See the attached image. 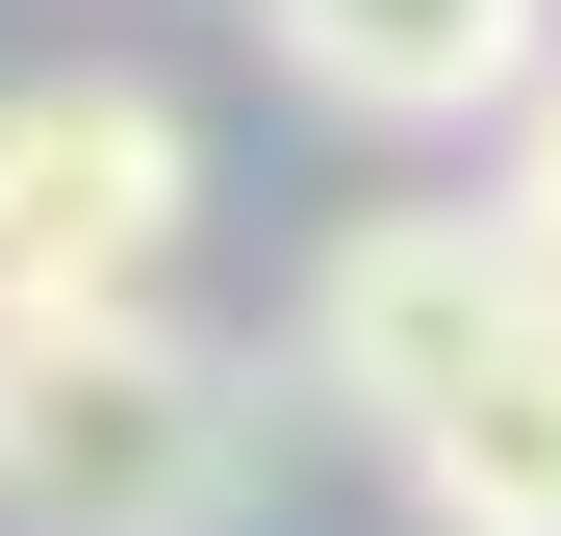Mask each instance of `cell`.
<instances>
[{
  "mask_svg": "<svg viewBox=\"0 0 561 536\" xmlns=\"http://www.w3.org/2000/svg\"><path fill=\"white\" fill-rule=\"evenodd\" d=\"M280 486V384L179 307H77L0 332V536H255Z\"/></svg>",
  "mask_w": 561,
  "mask_h": 536,
  "instance_id": "cell-1",
  "label": "cell"
},
{
  "mask_svg": "<svg viewBox=\"0 0 561 536\" xmlns=\"http://www.w3.org/2000/svg\"><path fill=\"white\" fill-rule=\"evenodd\" d=\"M179 255H205V128H179L153 77H103V52L0 77V332L179 307Z\"/></svg>",
  "mask_w": 561,
  "mask_h": 536,
  "instance_id": "cell-2",
  "label": "cell"
},
{
  "mask_svg": "<svg viewBox=\"0 0 561 536\" xmlns=\"http://www.w3.org/2000/svg\"><path fill=\"white\" fill-rule=\"evenodd\" d=\"M511 332H536V282H511V230H485V205H357L307 282H280V357H255V384H280V409H332V434H409V409L485 384Z\"/></svg>",
  "mask_w": 561,
  "mask_h": 536,
  "instance_id": "cell-3",
  "label": "cell"
},
{
  "mask_svg": "<svg viewBox=\"0 0 561 536\" xmlns=\"http://www.w3.org/2000/svg\"><path fill=\"white\" fill-rule=\"evenodd\" d=\"M255 52L332 128H511V77L561 52V0H255Z\"/></svg>",
  "mask_w": 561,
  "mask_h": 536,
  "instance_id": "cell-4",
  "label": "cell"
},
{
  "mask_svg": "<svg viewBox=\"0 0 561 536\" xmlns=\"http://www.w3.org/2000/svg\"><path fill=\"white\" fill-rule=\"evenodd\" d=\"M485 230H511V282L561 307V52L511 77V128H485Z\"/></svg>",
  "mask_w": 561,
  "mask_h": 536,
  "instance_id": "cell-5",
  "label": "cell"
}]
</instances>
